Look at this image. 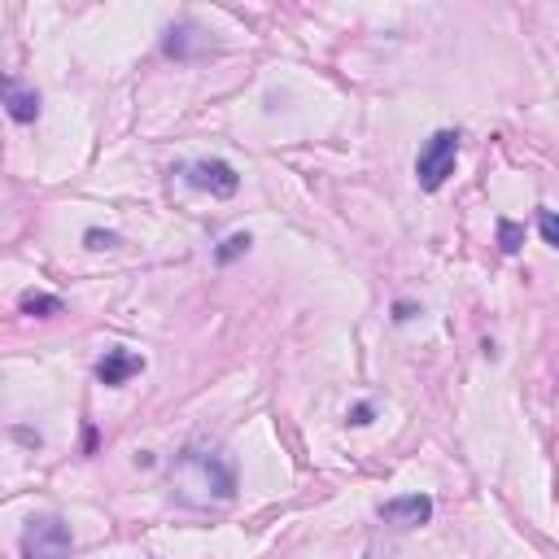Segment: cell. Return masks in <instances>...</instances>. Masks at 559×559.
<instances>
[{
  "instance_id": "5bb4252c",
  "label": "cell",
  "mask_w": 559,
  "mask_h": 559,
  "mask_svg": "<svg viewBox=\"0 0 559 559\" xmlns=\"http://www.w3.org/2000/svg\"><path fill=\"white\" fill-rule=\"evenodd\" d=\"M394 319H398V324H407V319H415V306L411 302H398L394 306Z\"/></svg>"
},
{
  "instance_id": "8992f818",
  "label": "cell",
  "mask_w": 559,
  "mask_h": 559,
  "mask_svg": "<svg viewBox=\"0 0 559 559\" xmlns=\"http://www.w3.org/2000/svg\"><path fill=\"white\" fill-rule=\"evenodd\" d=\"M136 372H145V359L132 350H123V346H114V350H105L101 354V363H97V380L105 389H118V385H127Z\"/></svg>"
},
{
  "instance_id": "4fadbf2b",
  "label": "cell",
  "mask_w": 559,
  "mask_h": 559,
  "mask_svg": "<svg viewBox=\"0 0 559 559\" xmlns=\"http://www.w3.org/2000/svg\"><path fill=\"white\" fill-rule=\"evenodd\" d=\"M372 415H376L372 402H359V407L350 411V424H359V428H363V424H372Z\"/></svg>"
},
{
  "instance_id": "7a4b0ae2",
  "label": "cell",
  "mask_w": 559,
  "mask_h": 559,
  "mask_svg": "<svg viewBox=\"0 0 559 559\" xmlns=\"http://www.w3.org/2000/svg\"><path fill=\"white\" fill-rule=\"evenodd\" d=\"M455 162H459V132H433L424 140L420 158H415V184L424 188V193H437V188H446V180L455 175Z\"/></svg>"
},
{
  "instance_id": "277c9868",
  "label": "cell",
  "mask_w": 559,
  "mask_h": 559,
  "mask_svg": "<svg viewBox=\"0 0 559 559\" xmlns=\"http://www.w3.org/2000/svg\"><path fill=\"white\" fill-rule=\"evenodd\" d=\"M184 180L197 188V193H210V197H232L241 188V175H236L232 162L223 158H201V162H188L184 166Z\"/></svg>"
},
{
  "instance_id": "5b68a950",
  "label": "cell",
  "mask_w": 559,
  "mask_h": 559,
  "mask_svg": "<svg viewBox=\"0 0 559 559\" xmlns=\"http://www.w3.org/2000/svg\"><path fill=\"white\" fill-rule=\"evenodd\" d=\"M380 520H385V525H398V529H420V525L433 520V498L428 494L385 498V503H380Z\"/></svg>"
},
{
  "instance_id": "6da1fadb",
  "label": "cell",
  "mask_w": 559,
  "mask_h": 559,
  "mask_svg": "<svg viewBox=\"0 0 559 559\" xmlns=\"http://www.w3.org/2000/svg\"><path fill=\"white\" fill-rule=\"evenodd\" d=\"M171 494L184 507H223L236 498V463L223 450L184 446L171 463Z\"/></svg>"
},
{
  "instance_id": "3957f363",
  "label": "cell",
  "mask_w": 559,
  "mask_h": 559,
  "mask_svg": "<svg viewBox=\"0 0 559 559\" xmlns=\"http://www.w3.org/2000/svg\"><path fill=\"white\" fill-rule=\"evenodd\" d=\"M18 546L22 559H70L75 555V533L62 516H31Z\"/></svg>"
},
{
  "instance_id": "8fae6325",
  "label": "cell",
  "mask_w": 559,
  "mask_h": 559,
  "mask_svg": "<svg viewBox=\"0 0 559 559\" xmlns=\"http://www.w3.org/2000/svg\"><path fill=\"white\" fill-rule=\"evenodd\" d=\"M538 232H542V241L559 249V210H542L538 214Z\"/></svg>"
},
{
  "instance_id": "30bf717a",
  "label": "cell",
  "mask_w": 559,
  "mask_h": 559,
  "mask_svg": "<svg viewBox=\"0 0 559 559\" xmlns=\"http://www.w3.org/2000/svg\"><path fill=\"white\" fill-rule=\"evenodd\" d=\"M498 245H503V254H516V249L525 245V228H520V223H511V219H503V223H498Z\"/></svg>"
},
{
  "instance_id": "52a82bcc",
  "label": "cell",
  "mask_w": 559,
  "mask_h": 559,
  "mask_svg": "<svg viewBox=\"0 0 559 559\" xmlns=\"http://www.w3.org/2000/svg\"><path fill=\"white\" fill-rule=\"evenodd\" d=\"M5 114L14 118V123H35V118H40V92L22 88L18 79H5Z\"/></svg>"
},
{
  "instance_id": "ba28073f",
  "label": "cell",
  "mask_w": 559,
  "mask_h": 559,
  "mask_svg": "<svg viewBox=\"0 0 559 559\" xmlns=\"http://www.w3.org/2000/svg\"><path fill=\"white\" fill-rule=\"evenodd\" d=\"M18 306H22V315H40V319L66 311V302H62V297H53V293H22Z\"/></svg>"
},
{
  "instance_id": "7c38bea8",
  "label": "cell",
  "mask_w": 559,
  "mask_h": 559,
  "mask_svg": "<svg viewBox=\"0 0 559 559\" xmlns=\"http://www.w3.org/2000/svg\"><path fill=\"white\" fill-rule=\"evenodd\" d=\"M83 245H88V249H92V254H101V249H118V245H123V241H118V236H114V232H101V228H88V232H83Z\"/></svg>"
},
{
  "instance_id": "9c48e42d",
  "label": "cell",
  "mask_w": 559,
  "mask_h": 559,
  "mask_svg": "<svg viewBox=\"0 0 559 559\" xmlns=\"http://www.w3.org/2000/svg\"><path fill=\"white\" fill-rule=\"evenodd\" d=\"M249 245H254V236H249V232H232L228 241L214 249V263H236L241 254H249Z\"/></svg>"
}]
</instances>
